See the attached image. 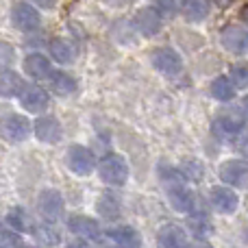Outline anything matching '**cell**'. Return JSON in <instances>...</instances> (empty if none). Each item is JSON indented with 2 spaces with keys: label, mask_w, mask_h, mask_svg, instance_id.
Returning a JSON list of instances; mask_svg holds the SVG:
<instances>
[{
  "label": "cell",
  "mask_w": 248,
  "mask_h": 248,
  "mask_svg": "<svg viewBox=\"0 0 248 248\" xmlns=\"http://www.w3.org/2000/svg\"><path fill=\"white\" fill-rule=\"evenodd\" d=\"M107 235L113 244L120 248H140L141 244L140 233L131 227H113L111 231H107Z\"/></svg>",
  "instance_id": "cell-20"
},
{
  "label": "cell",
  "mask_w": 248,
  "mask_h": 248,
  "mask_svg": "<svg viewBox=\"0 0 248 248\" xmlns=\"http://www.w3.org/2000/svg\"><path fill=\"white\" fill-rule=\"evenodd\" d=\"M11 22L17 31L31 33V31L39 29L42 16H39V11L31 2H17V4H13V9H11Z\"/></svg>",
  "instance_id": "cell-5"
},
{
  "label": "cell",
  "mask_w": 248,
  "mask_h": 248,
  "mask_svg": "<svg viewBox=\"0 0 248 248\" xmlns=\"http://www.w3.org/2000/svg\"><path fill=\"white\" fill-rule=\"evenodd\" d=\"M98 174L100 179L105 181L107 185H124L128 179V163L122 155L118 153H109L100 159L98 163Z\"/></svg>",
  "instance_id": "cell-1"
},
{
  "label": "cell",
  "mask_w": 248,
  "mask_h": 248,
  "mask_svg": "<svg viewBox=\"0 0 248 248\" xmlns=\"http://www.w3.org/2000/svg\"><path fill=\"white\" fill-rule=\"evenodd\" d=\"M220 42L222 46L227 48L229 52L233 55H246L248 52V29L244 26H237V24H231L222 31L220 35Z\"/></svg>",
  "instance_id": "cell-10"
},
{
  "label": "cell",
  "mask_w": 248,
  "mask_h": 248,
  "mask_svg": "<svg viewBox=\"0 0 248 248\" xmlns=\"http://www.w3.org/2000/svg\"><path fill=\"white\" fill-rule=\"evenodd\" d=\"M68 229L83 240H98L100 237V224L90 216H72L68 220Z\"/></svg>",
  "instance_id": "cell-15"
},
{
  "label": "cell",
  "mask_w": 248,
  "mask_h": 248,
  "mask_svg": "<svg viewBox=\"0 0 248 248\" xmlns=\"http://www.w3.org/2000/svg\"><path fill=\"white\" fill-rule=\"evenodd\" d=\"M65 248H92V244L87 240H83V237H78V240H74V242H70Z\"/></svg>",
  "instance_id": "cell-35"
},
{
  "label": "cell",
  "mask_w": 248,
  "mask_h": 248,
  "mask_svg": "<svg viewBox=\"0 0 248 248\" xmlns=\"http://www.w3.org/2000/svg\"><path fill=\"white\" fill-rule=\"evenodd\" d=\"M31 135V122L29 118L20 113H7L0 118V137L11 144H20Z\"/></svg>",
  "instance_id": "cell-3"
},
{
  "label": "cell",
  "mask_w": 248,
  "mask_h": 248,
  "mask_svg": "<svg viewBox=\"0 0 248 248\" xmlns=\"http://www.w3.org/2000/svg\"><path fill=\"white\" fill-rule=\"evenodd\" d=\"M209 201L218 214H233L240 207V196L229 185H218L209 192Z\"/></svg>",
  "instance_id": "cell-11"
},
{
  "label": "cell",
  "mask_w": 248,
  "mask_h": 248,
  "mask_svg": "<svg viewBox=\"0 0 248 248\" xmlns=\"http://www.w3.org/2000/svg\"><path fill=\"white\" fill-rule=\"evenodd\" d=\"M96 211L105 220H118L122 214V205L118 201V196H113L111 192H105V194H100L98 202H96Z\"/></svg>",
  "instance_id": "cell-22"
},
{
  "label": "cell",
  "mask_w": 248,
  "mask_h": 248,
  "mask_svg": "<svg viewBox=\"0 0 248 248\" xmlns=\"http://www.w3.org/2000/svg\"><path fill=\"white\" fill-rule=\"evenodd\" d=\"M7 224L17 233L29 231L31 229V220H29V216H26V211L22 209V207H13V209L9 211L7 214Z\"/></svg>",
  "instance_id": "cell-26"
},
{
  "label": "cell",
  "mask_w": 248,
  "mask_h": 248,
  "mask_svg": "<svg viewBox=\"0 0 248 248\" xmlns=\"http://www.w3.org/2000/svg\"><path fill=\"white\" fill-rule=\"evenodd\" d=\"M35 237H37V242L44 244V246H57L59 244V233H57L48 222L35 227Z\"/></svg>",
  "instance_id": "cell-28"
},
{
  "label": "cell",
  "mask_w": 248,
  "mask_h": 248,
  "mask_svg": "<svg viewBox=\"0 0 248 248\" xmlns=\"http://www.w3.org/2000/svg\"><path fill=\"white\" fill-rule=\"evenodd\" d=\"M24 81L17 72H11V70H2L0 72V96L2 98H16L24 92Z\"/></svg>",
  "instance_id": "cell-18"
},
{
  "label": "cell",
  "mask_w": 248,
  "mask_h": 248,
  "mask_svg": "<svg viewBox=\"0 0 248 248\" xmlns=\"http://www.w3.org/2000/svg\"><path fill=\"white\" fill-rule=\"evenodd\" d=\"M220 181L229 187H246L248 185V163L244 159H229L218 170Z\"/></svg>",
  "instance_id": "cell-7"
},
{
  "label": "cell",
  "mask_w": 248,
  "mask_h": 248,
  "mask_svg": "<svg viewBox=\"0 0 248 248\" xmlns=\"http://www.w3.org/2000/svg\"><path fill=\"white\" fill-rule=\"evenodd\" d=\"M48 81H50L52 92L59 96H70L72 92H77V78H74L72 74L63 72V70H52Z\"/></svg>",
  "instance_id": "cell-21"
},
{
  "label": "cell",
  "mask_w": 248,
  "mask_h": 248,
  "mask_svg": "<svg viewBox=\"0 0 248 248\" xmlns=\"http://www.w3.org/2000/svg\"><path fill=\"white\" fill-rule=\"evenodd\" d=\"M150 63L157 72L166 74V77H176V74L183 70V59L181 55L170 46H161L155 48L153 55H150Z\"/></svg>",
  "instance_id": "cell-4"
},
{
  "label": "cell",
  "mask_w": 248,
  "mask_h": 248,
  "mask_svg": "<svg viewBox=\"0 0 248 248\" xmlns=\"http://www.w3.org/2000/svg\"><path fill=\"white\" fill-rule=\"evenodd\" d=\"M229 77H231V81L235 83L237 90H246L248 87V63H235L231 68V72H229Z\"/></svg>",
  "instance_id": "cell-29"
},
{
  "label": "cell",
  "mask_w": 248,
  "mask_h": 248,
  "mask_svg": "<svg viewBox=\"0 0 248 248\" xmlns=\"http://www.w3.org/2000/svg\"><path fill=\"white\" fill-rule=\"evenodd\" d=\"M181 170H183V174L187 176V181H194V183H196V181L202 179V166L198 161H185Z\"/></svg>",
  "instance_id": "cell-32"
},
{
  "label": "cell",
  "mask_w": 248,
  "mask_h": 248,
  "mask_svg": "<svg viewBox=\"0 0 248 248\" xmlns=\"http://www.w3.org/2000/svg\"><path fill=\"white\" fill-rule=\"evenodd\" d=\"M65 163H68L70 170L78 176L92 174L96 168L94 155H92V150L85 148V146H70L68 153H65Z\"/></svg>",
  "instance_id": "cell-6"
},
{
  "label": "cell",
  "mask_w": 248,
  "mask_h": 248,
  "mask_svg": "<svg viewBox=\"0 0 248 248\" xmlns=\"http://www.w3.org/2000/svg\"><path fill=\"white\" fill-rule=\"evenodd\" d=\"M211 2L209 0H183V16L189 22H201L209 16Z\"/></svg>",
  "instance_id": "cell-25"
},
{
  "label": "cell",
  "mask_w": 248,
  "mask_h": 248,
  "mask_svg": "<svg viewBox=\"0 0 248 248\" xmlns=\"http://www.w3.org/2000/svg\"><path fill=\"white\" fill-rule=\"evenodd\" d=\"M246 124V116L240 111H224L220 118H216L211 124V131L220 141H233L242 135Z\"/></svg>",
  "instance_id": "cell-2"
},
{
  "label": "cell",
  "mask_w": 248,
  "mask_h": 248,
  "mask_svg": "<svg viewBox=\"0 0 248 248\" xmlns=\"http://www.w3.org/2000/svg\"><path fill=\"white\" fill-rule=\"evenodd\" d=\"M24 72L35 81H48V77L52 74V65L48 61V57L33 52V55H29L24 59Z\"/></svg>",
  "instance_id": "cell-16"
},
{
  "label": "cell",
  "mask_w": 248,
  "mask_h": 248,
  "mask_svg": "<svg viewBox=\"0 0 248 248\" xmlns=\"http://www.w3.org/2000/svg\"><path fill=\"white\" fill-rule=\"evenodd\" d=\"M244 113H246V116H248V96H246V98H244Z\"/></svg>",
  "instance_id": "cell-37"
},
{
  "label": "cell",
  "mask_w": 248,
  "mask_h": 248,
  "mask_svg": "<svg viewBox=\"0 0 248 248\" xmlns=\"http://www.w3.org/2000/svg\"><path fill=\"white\" fill-rule=\"evenodd\" d=\"M235 83L231 81V77H218L211 83V96L216 100H222V103H229V100L235 98Z\"/></svg>",
  "instance_id": "cell-24"
},
{
  "label": "cell",
  "mask_w": 248,
  "mask_h": 248,
  "mask_svg": "<svg viewBox=\"0 0 248 248\" xmlns=\"http://www.w3.org/2000/svg\"><path fill=\"white\" fill-rule=\"evenodd\" d=\"M13 61H16V50H13V46L9 42H4V39H0V72L7 70Z\"/></svg>",
  "instance_id": "cell-30"
},
{
  "label": "cell",
  "mask_w": 248,
  "mask_h": 248,
  "mask_svg": "<svg viewBox=\"0 0 248 248\" xmlns=\"http://www.w3.org/2000/svg\"><path fill=\"white\" fill-rule=\"evenodd\" d=\"M31 2H33L35 7H39V9H52L57 4V0H31Z\"/></svg>",
  "instance_id": "cell-34"
},
{
  "label": "cell",
  "mask_w": 248,
  "mask_h": 248,
  "mask_svg": "<svg viewBox=\"0 0 248 248\" xmlns=\"http://www.w3.org/2000/svg\"><path fill=\"white\" fill-rule=\"evenodd\" d=\"M0 248H24L17 231H0Z\"/></svg>",
  "instance_id": "cell-31"
},
{
  "label": "cell",
  "mask_w": 248,
  "mask_h": 248,
  "mask_svg": "<svg viewBox=\"0 0 248 248\" xmlns=\"http://www.w3.org/2000/svg\"><path fill=\"white\" fill-rule=\"evenodd\" d=\"M37 209L46 222H55L63 216V198L57 189H44L37 198Z\"/></svg>",
  "instance_id": "cell-8"
},
{
  "label": "cell",
  "mask_w": 248,
  "mask_h": 248,
  "mask_svg": "<svg viewBox=\"0 0 248 248\" xmlns=\"http://www.w3.org/2000/svg\"><path fill=\"white\" fill-rule=\"evenodd\" d=\"M133 24L144 37H155L161 31V13L157 11V7H141L137 9Z\"/></svg>",
  "instance_id": "cell-9"
},
{
  "label": "cell",
  "mask_w": 248,
  "mask_h": 248,
  "mask_svg": "<svg viewBox=\"0 0 248 248\" xmlns=\"http://www.w3.org/2000/svg\"><path fill=\"white\" fill-rule=\"evenodd\" d=\"M48 48H50V57L57 61V63L68 65L77 59V46L65 37H55Z\"/></svg>",
  "instance_id": "cell-17"
},
{
  "label": "cell",
  "mask_w": 248,
  "mask_h": 248,
  "mask_svg": "<svg viewBox=\"0 0 248 248\" xmlns=\"http://www.w3.org/2000/svg\"><path fill=\"white\" fill-rule=\"evenodd\" d=\"M246 24H248V11H246Z\"/></svg>",
  "instance_id": "cell-38"
},
{
  "label": "cell",
  "mask_w": 248,
  "mask_h": 248,
  "mask_svg": "<svg viewBox=\"0 0 248 248\" xmlns=\"http://www.w3.org/2000/svg\"><path fill=\"white\" fill-rule=\"evenodd\" d=\"M159 176H161V181L168 185V189H170V187H179V185L187 183V176H185L183 170H179V168L163 166L161 170H159Z\"/></svg>",
  "instance_id": "cell-27"
},
{
  "label": "cell",
  "mask_w": 248,
  "mask_h": 248,
  "mask_svg": "<svg viewBox=\"0 0 248 248\" xmlns=\"http://www.w3.org/2000/svg\"><path fill=\"white\" fill-rule=\"evenodd\" d=\"M33 133H35V137H37L39 141H44V144H57V141L61 140V135H63L61 124H59V120H57L55 116L37 118V122L33 124Z\"/></svg>",
  "instance_id": "cell-12"
},
{
  "label": "cell",
  "mask_w": 248,
  "mask_h": 248,
  "mask_svg": "<svg viewBox=\"0 0 248 248\" xmlns=\"http://www.w3.org/2000/svg\"><path fill=\"white\" fill-rule=\"evenodd\" d=\"M168 198H170V205L174 207L179 214H189V211H194V194L189 192L185 185L170 187L168 189Z\"/></svg>",
  "instance_id": "cell-19"
},
{
  "label": "cell",
  "mask_w": 248,
  "mask_h": 248,
  "mask_svg": "<svg viewBox=\"0 0 248 248\" xmlns=\"http://www.w3.org/2000/svg\"><path fill=\"white\" fill-rule=\"evenodd\" d=\"M187 233L176 224H166L157 233V246L159 248H187Z\"/></svg>",
  "instance_id": "cell-14"
},
{
  "label": "cell",
  "mask_w": 248,
  "mask_h": 248,
  "mask_svg": "<svg viewBox=\"0 0 248 248\" xmlns=\"http://www.w3.org/2000/svg\"><path fill=\"white\" fill-rule=\"evenodd\" d=\"M157 11L172 17L176 13V2L174 0H157Z\"/></svg>",
  "instance_id": "cell-33"
},
{
  "label": "cell",
  "mask_w": 248,
  "mask_h": 248,
  "mask_svg": "<svg viewBox=\"0 0 248 248\" xmlns=\"http://www.w3.org/2000/svg\"><path fill=\"white\" fill-rule=\"evenodd\" d=\"M113 248H120V246H113Z\"/></svg>",
  "instance_id": "cell-39"
},
{
  "label": "cell",
  "mask_w": 248,
  "mask_h": 248,
  "mask_svg": "<svg viewBox=\"0 0 248 248\" xmlns=\"http://www.w3.org/2000/svg\"><path fill=\"white\" fill-rule=\"evenodd\" d=\"M48 100H50L48 92L42 90V87H37V85L24 87V92L20 94L22 107H24L29 113H44L48 109Z\"/></svg>",
  "instance_id": "cell-13"
},
{
  "label": "cell",
  "mask_w": 248,
  "mask_h": 248,
  "mask_svg": "<svg viewBox=\"0 0 248 248\" xmlns=\"http://www.w3.org/2000/svg\"><path fill=\"white\" fill-rule=\"evenodd\" d=\"M187 248H211V246L207 244V242L202 240V237H198L196 242H189V244H187Z\"/></svg>",
  "instance_id": "cell-36"
},
{
  "label": "cell",
  "mask_w": 248,
  "mask_h": 248,
  "mask_svg": "<svg viewBox=\"0 0 248 248\" xmlns=\"http://www.w3.org/2000/svg\"><path fill=\"white\" fill-rule=\"evenodd\" d=\"M187 229L196 237H202V240H205V237L214 231L211 220H209V216H207L205 211H189V214H187Z\"/></svg>",
  "instance_id": "cell-23"
}]
</instances>
